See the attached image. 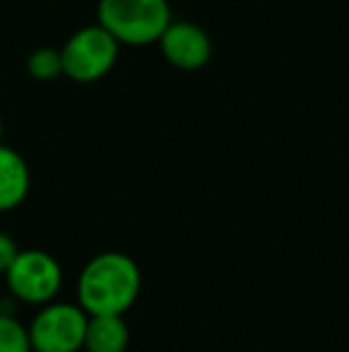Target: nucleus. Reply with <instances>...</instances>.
<instances>
[{
	"label": "nucleus",
	"mask_w": 349,
	"mask_h": 352,
	"mask_svg": "<svg viewBox=\"0 0 349 352\" xmlns=\"http://www.w3.org/2000/svg\"><path fill=\"white\" fill-rule=\"evenodd\" d=\"M141 290V271L122 252H103L84 266L77 283L86 314H125Z\"/></svg>",
	"instance_id": "nucleus-1"
},
{
	"label": "nucleus",
	"mask_w": 349,
	"mask_h": 352,
	"mask_svg": "<svg viewBox=\"0 0 349 352\" xmlns=\"http://www.w3.org/2000/svg\"><path fill=\"white\" fill-rule=\"evenodd\" d=\"M170 19L168 0H101L98 24L120 43L149 46L158 41Z\"/></svg>",
	"instance_id": "nucleus-2"
},
{
	"label": "nucleus",
	"mask_w": 349,
	"mask_h": 352,
	"mask_svg": "<svg viewBox=\"0 0 349 352\" xmlns=\"http://www.w3.org/2000/svg\"><path fill=\"white\" fill-rule=\"evenodd\" d=\"M120 41L101 24L80 29L62 46V72L80 84L103 79L117 63Z\"/></svg>",
	"instance_id": "nucleus-3"
},
{
	"label": "nucleus",
	"mask_w": 349,
	"mask_h": 352,
	"mask_svg": "<svg viewBox=\"0 0 349 352\" xmlns=\"http://www.w3.org/2000/svg\"><path fill=\"white\" fill-rule=\"evenodd\" d=\"M88 314L82 305L48 302L29 326L36 352H77L84 348Z\"/></svg>",
	"instance_id": "nucleus-4"
},
{
	"label": "nucleus",
	"mask_w": 349,
	"mask_h": 352,
	"mask_svg": "<svg viewBox=\"0 0 349 352\" xmlns=\"http://www.w3.org/2000/svg\"><path fill=\"white\" fill-rule=\"evenodd\" d=\"M5 276L10 292L27 305H48L62 285L60 264L41 250L19 252Z\"/></svg>",
	"instance_id": "nucleus-5"
},
{
	"label": "nucleus",
	"mask_w": 349,
	"mask_h": 352,
	"mask_svg": "<svg viewBox=\"0 0 349 352\" xmlns=\"http://www.w3.org/2000/svg\"><path fill=\"white\" fill-rule=\"evenodd\" d=\"M158 43L165 60L180 70H199L213 56L208 34L194 22H170L160 34Z\"/></svg>",
	"instance_id": "nucleus-6"
},
{
	"label": "nucleus",
	"mask_w": 349,
	"mask_h": 352,
	"mask_svg": "<svg viewBox=\"0 0 349 352\" xmlns=\"http://www.w3.org/2000/svg\"><path fill=\"white\" fill-rule=\"evenodd\" d=\"M29 166L14 148L0 144V211L17 209L29 195Z\"/></svg>",
	"instance_id": "nucleus-7"
},
{
	"label": "nucleus",
	"mask_w": 349,
	"mask_h": 352,
	"mask_svg": "<svg viewBox=\"0 0 349 352\" xmlns=\"http://www.w3.org/2000/svg\"><path fill=\"white\" fill-rule=\"evenodd\" d=\"M130 343L122 314H88L84 348L88 352H125Z\"/></svg>",
	"instance_id": "nucleus-8"
},
{
	"label": "nucleus",
	"mask_w": 349,
	"mask_h": 352,
	"mask_svg": "<svg viewBox=\"0 0 349 352\" xmlns=\"http://www.w3.org/2000/svg\"><path fill=\"white\" fill-rule=\"evenodd\" d=\"M32 336L29 329L22 326L8 311H0V352H32Z\"/></svg>",
	"instance_id": "nucleus-9"
},
{
	"label": "nucleus",
	"mask_w": 349,
	"mask_h": 352,
	"mask_svg": "<svg viewBox=\"0 0 349 352\" xmlns=\"http://www.w3.org/2000/svg\"><path fill=\"white\" fill-rule=\"evenodd\" d=\"M29 74L38 82H53L58 79L62 72V53L56 51V48H38L29 56Z\"/></svg>",
	"instance_id": "nucleus-10"
},
{
	"label": "nucleus",
	"mask_w": 349,
	"mask_h": 352,
	"mask_svg": "<svg viewBox=\"0 0 349 352\" xmlns=\"http://www.w3.org/2000/svg\"><path fill=\"white\" fill-rule=\"evenodd\" d=\"M17 254H19V250L12 237H10L8 232H0V274H5V271L10 269V264H12Z\"/></svg>",
	"instance_id": "nucleus-11"
},
{
	"label": "nucleus",
	"mask_w": 349,
	"mask_h": 352,
	"mask_svg": "<svg viewBox=\"0 0 349 352\" xmlns=\"http://www.w3.org/2000/svg\"><path fill=\"white\" fill-rule=\"evenodd\" d=\"M0 144H3V120H0Z\"/></svg>",
	"instance_id": "nucleus-12"
}]
</instances>
